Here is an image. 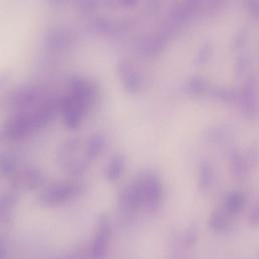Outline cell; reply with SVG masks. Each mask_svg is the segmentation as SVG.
<instances>
[{"label": "cell", "instance_id": "6da1fadb", "mask_svg": "<svg viewBox=\"0 0 259 259\" xmlns=\"http://www.w3.org/2000/svg\"><path fill=\"white\" fill-rule=\"evenodd\" d=\"M46 125L47 122L37 109L33 112H19L1 125L0 141H18Z\"/></svg>", "mask_w": 259, "mask_h": 259}, {"label": "cell", "instance_id": "7a4b0ae2", "mask_svg": "<svg viewBox=\"0 0 259 259\" xmlns=\"http://www.w3.org/2000/svg\"><path fill=\"white\" fill-rule=\"evenodd\" d=\"M82 191V186L74 181H60L47 186L39 194V201L44 205L57 206L63 204Z\"/></svg>", "mask_w": 259, "mask_h": 259}, {"label": "cell", "instance_id": "3957f363", "mask_svg": "<svg viewBox=\"0 0 259 259\" xmlns=\"http://www.w3.org/2000/svg\"><path fill=\"white\" fill-rule=\"evenodd\" d=\"M138 179L142 191L144 210L150 213L156 212L160 208L164 197L161 180L154 173L143 174Z\"/></svg>", "mask_w": 259, "mask_h": 259}, {"label": "cell", "instance_id": "277c9868", "mask_svg": "<svg viewBox=\"0 0 259 259\" xmlns=\"http://www.w3.org/2000/svg\"><path fill=\"white\" fill-rule=\"evenodd\" d=\"M112 237V226L106 215H100L90 247L91 259H104Z\"/></svg>", "mask_w": 259, "mask_h": 259}, {"label": "cell", "instance_id": "5b68a950", "mask_svg": "<svg viewBox=\"0 0 259 259\" xmlns=\"http://www.w3.org/2000/svg\"><path fill=\"white\" fill-rule=\"evenodd\" d=\"M87 108L88 107L81 100L72 94L65 98L60 104V110L66 126L71 130L79 127Z\"/></svg>", "mask_w": 259, "mask_h": 259}, {"label": "cell", "instance_id": "8992f818", "mask_svg": "<svg viewBox=\"0 0 259 259\" xmlns=\"http://www.w3.org/2000/svg\"><path fill=\"white\" fill-rule=\"evenodd\" d=\"M242 107L245 114L253 117L256 114L257 108V95L256 88L253 82H248L242 91Z\"/></svg>", "mask_w": 259, "mask_h": 259}, {"label": "cell", "instance_id": "52a82bcc", "mask_svg": "<svg viewBox=\"0 0 259 259\" xmlns=\"http://www.w3.org/2000/svg\"><path fill=\"white\" fill-rule=\"evenodd\" d=\"M124 168H125L124 157L120 154L113 155L108 161L105 168L106 179L111 182L118 180L122 176Z\"/></svg>", "mask_w": 259, "mask_h": 259}, {"label": "cell", "instance_id": "ba28073f", "mask_svg": "<svg viewBox=\"0 0 259 259\" xmlns=\"http://www.w3.org/2000/svg\"><path fill=\"white\" fill-rule=\"evenodd\" d=\"M105 145H106V142H105V139L103 136L98 135V134L92 135L88 139V141L85 145V148H84L85 155H86V158L88 159V161L91 162L94 159H96L104 150Z\"/></svg>", "mask_w": 259, "mask_h": 259}, {"label": "cell", "instance_id": "9c48e42d", "mask_svg": "<svg viewBox=\"0 0 259 259\" xmlns=\"http://www.w3.org/2000/svg\"><path fill=\"white\" fill-rule=\"evenodd\" d=\"M16 159L8 154H0V177H12L16 172Z\"/></svg>", "mask_w": 259, "mask_h": 259}, {"label": "cell", "instance_id": "30bf717a", "mask_svg": "<svg viewBox=\"0 0 259 259\" xmlns=\"http://www.w3.org/2000/svg\"><path fill=\"white\" fill-rule=\"evenodd\" d=\"M245 197L242 193L233 192L229 194L225 200V207L230 213L239 212L245 205Z\"/></svg>", "mask_w": 259, "mask_h": 259}, {"label": "cell", "instance_id": "8fae6325", "mask_svg": "<svg viewBox=\"0 0 259 259\" xmlns=\"http://www.w3.org/2000/svg\"><path fill=\"white\" fill-rule=\"evenodd\" d=\"M228 225V219L222 211L213 212L209 219V226L214 231H222L225 228H227Z\"/></svg>", "mask_w": 259, "mask_h": 259}, {"label": "cell", "instance_id": "7c38bea8", "mask_svg": "<svg viewBox=\"0 0 259 259\" xmlns=\"http://www.w3.org/2000/svg\"><path fill=\"white\" fill-rule=\"evenodd\" d=\"M201 183L204 187H207L209 183H211V177H212V172H211V167L209 164H203L201 165Z\"/></svg>", "mask_w": 259, "mask_h": 259}, {"label": "cell", "instance_id": "4fadbf2b", "mask_svg": "<svg viewBox=\"0 0 259 259\" xmlns=\"http://www.w3.org/2000/svg\"><path fill=\"white\" fill-rule=\"evenodd\" d=\"M250 222L253 225H259V203L254 207L251 215H250Z\"/></svg>", "mask_w": 259, "mask_h": 259}, {"label": "cell", "instance_id": "5bb4252c", "mask_svg": "<svg viewBox=\"0 0 259 259\" xmlns=\"http://www.w3.org/2000/svg\"><path fill=\"white\" fill-rule=\"evenodd\" d=\"M2 258H3V248L0 245V259H2Z\"/></svg>", "mask_w": 259, "mask_h": 259}]
</instances>
